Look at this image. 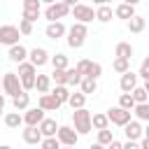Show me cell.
I'll use <instances>...</instances> for the list:
<instances>
[{"instance_id":"cell-36","label":"cell","mask_w":149,"mask_h":149,"mask_svg":"<svg viewBox=\"0 0 149 149\" xmlns=\"http://www.w3.org/2000/svg\"><path fill=\"white\" fill-rule=\"evenodd\" d=\"M130 93H133V98H135V102H147V100H149V93H147V88H144V84H142V86H135V88H133Z\"/></svg>"},{"instance_id":"cell-27","label":"cell","mask_w":149,"mask_h":149,"mask_svg":"<svg viewBox=\"0 0 149 149\" xmlns=\"http://www.w3.org/2000/svg\"><path fill=\"white\" fill-rule=\"evenodd\" d=\"M114 56H119V58H133V47H130V42H119V44L114 47Z\"/></svg>"},{"instance_id":"cell-10","label":"cell","mask_w":149,"mask_h":149,"mask_svg":"<svg viewBox=\"0 0 149 149\" xmlns=\"http://www.w3.org/2000/svg\"><path fill=\"white\" fill-rule=\"evenodd\" d=\"M40 14H42V0H23V19L35 23Z\"/></svg>"},{"instance_id":"cell-50","label":"cell","mask_w":149,"mask_h":149,"mask_svg":"<svg viewBox=\"0 0 149 149\" xmlns=\"http://www.w3.org/2000/svg\"><path fill=\"white\" fill-rule=\"evenodd\" d=\"M121 2H128V5H137L140 0H121Z\"/></svg>"},{"instance_id":"cell-46","label":"cell","mask_w":149,"mask_h":149,"mask_svg":"<svg viewBox=\"0 0 149 149\" xmlns=\"http://www.w3.org/2000/svg\"><path fill=\"white\" fill-rule=\"evenodd\" d=\"M88 149H107V147H105V144H100V142H95V144H91Z\"/></svg>"},{"instance_id":"cell-28","label":"cell","mask_w":149,"mask_h":149,"mask_svg":"<svg viewBox=\"0 0 149 149\" xmlns=\"http://www.w3.org/2000/svg\"><path fill=\"white\" fill-rule=\"evenodd\" d=\"M109 116H107V112L102 114V112H98V114H93V128L95 130H105V128H109Z\"/></svg>"},{"instance_id":"cell-1","label":"cell","mask_w":149,"mask_h":149,"mask_svg":"<svg viewBox=\"0 0 149 149\" xmlns=\"http://www.w3.org/2000/svg\"><path fill=\"white\" fill-rule=\"evenodd\" d=\"M72 126L79 135H88L93 130V114L81 107V109H72Z\"/></svg>"},{"instance_id":"cell-20","label":"cell","mask_w":149,"mask_h":149,"mask_svg":"<svg viewBox=\"0 0 149 149\" xmlns=\"http://www.w3.org/2000/svg\"><path fill=\"white\" fill-rule=\"evenodd\" d=\"M58 128H61V126L56 123V119H49V116L40 123V130H42L44 137H56V135H58Z\"/></svg>"},{"instance_id":"cell-53","label":"cell","mask_w":149,"mask_h":149,"mask_svg":"<svg viewBox=\"0 0 149 149\" xmlns=\"http://www.w3.org/2000/svg\"><path fill=\"white\" fill-rule=\"evenodd\" d=\"M42 2H47V5H51V2H56V0H42Z\"/></svg>"},{"instance_id":"cell-12","label":"cell","mask_w":149,"mask_h":149,"mask_svg":"<svg viewBox=\"0 0 149 149\" xmlns=\"http://www.w3.org/2000/svg\"><path fill=\"white\" fill-rule=\"evenodd\" d=\"M137 79H140V74H137V72H133V70H128V72H123V74H121V79H119V88H121L123 93H130L135 86H140V84H137Z\"/></svg>"},{"instance_id":"cell-43","label":"cell","mask_w":149,"mask_h":149,"mask_svg":"<svg viewBox=\"0 0 149 149\" xmlns=\"http://www.w3.org/2000/svg\"><path fill=\"white\" fill-rule=\"evenodd\" d=\"M100 74H102V65L93 61V65H91V72H88V77H93V79H98Z\"/></svg>"},{"instance_id":"cell-40","label":"cell","mask_w":149,"mask_h":149,"mask_svg":"<svg viewBox=\"0 0 149 149\" xmlns=\"http://www.w3.org/2000/svg\"><path fill=\"white\" fill-rule=\"evenodd\" d=\"M112 140H114V135H112V130H109V128H105V130H98V142H100V144H105V147H107Z\"/></svg>"},{"instance_id":"cell-47","label":"cell","mask_w":149,"mask_h":149,"mask_svg":"<svg viewBox=\"0 0 149 149\" xmlns=\"http://www.w3.org/2000/svg\"><path fill=\"white\" fill-rule=\"evenodd\" d=\"M63 2H68L70 7H74V5H79V0H63Z\"/></svg>"},{"instance_id":"cell-3","label":"cell","mask_w":149,"mask_h":149,"mask_svg":"<svg viewBox=\"0 0 149 149\" xmlns=\"http://www.w3.org/2000/svg\"><path fill=\"white\" fill-rule=\"evenodd\" d=\"M19 77H21L23 88L26 91H33L35 88V81H37V65H33L30 61L19 63Z\"/></svg>"},{"instance_id":"cell-5","label":"cell","mask_w":149,"mask_h":149,"mask_svg":"<svg viewBox=\"0 0 149 149\" xmlns=\"http://www.w3.org/2000/svg\"><path fill=\"white\" fill-rule=\"evenodd\" d=\"M2 91H5L7 98H14V95H19L21 91H26L23 84H21L19 72H5V74H2Z\"/></svg>"},{"instance_id":"cell-38","label":"cell","mask_w":149,"mask_h":149,"mask_svg":"<svg viewBox=\"0 0 149 149\" xmlns=\"http://www.w3.org/2000/svg\"><path fill=\"white\" fill-rule=\"evenodd\" d=\"M91 65H93V61H88V58H81V61H79L74 68H77V70H79L84 77H88V72H91Z\"/></svg>"},{"instance_id":"cell-14","label":"cell","mask_w":149,"mask_h":149,"mask_svg":"<svg viewBox=\"0 0 149 149\" xmlns=\"http://www.w3.org/2000/svg\"><path fill=\"white\" fill-rule=\"evenodd\" d=\"M44 35H47L49 40H61L63 35H68V28H65L63 21H51V23H47Z\"/></svg>"},{"instance_id":"cell-25","label":"cell","mask_w":149,"mask_h":149,"mask_svg":"<svg viewBox=\"0 0 149 149\" xmlns=\"http://www.w3.org/2000/svg\"><path fill=\"white\" fill-rule=\"evenodd\" d=\"M126 26H128V30H130V33H142V30L147 28V19H144V16H137V14H135V16L130 19V21H126Z\"/></svg>"},{"instance_id":"cell-13","label":"cell","mask_w":149,"mask_h":149,"mask_svg":"<svg viewBox=\"0 0 149 149\" xmlns=\"http://www.w3.org/2000/svg\"><path fill=\"white\" fill-rule=\"evenodd\" d=\"M21 137H23V142H26V144H40V142L44 140V135H42L40 126H26V128L21 130Z\"/></svg>"},{"instance_id":"cell-9","label":"cell","mask_w":149,"mask_h":149,"mask_svg":"<svg viewBox=\"0 0 149 149\" xmlns=\"http://www.w3.org/2000/svg\"><path fill=\"white\" fill-rule=\"evenodd\" d=\"M72 16H74L77 21H81V23H91V21L95 19V9H93L91 5L79 2V5H74V7H72Z\"/></svg>"},{"instance_id":"cell-15","label":"cell","mask_w":149,"mask_h":149,"mask_svg":"<svg viewBox=\"0 0 149 149\" xmlns=\"http://www.w3.org/2000/svg\"><path fill=\"white\" fill-rule=\"evenodd\" d=\"M28 61H30L33 65L42 68V65L51 63V56H49V51H47V49H42V47H35V49H30V56H28Z\"/></svg>"},{"instance_id":"cell-21","label":"cell","mask_w":149,"mask_h":149,"mask_svg":"<svg viewBox=\"0 0 149 149\" xmlns=\"http://www.w3.org/2000/svg\"><path fill=\"white\" fill-rule=\"evenodd\" d=\"M28 105H30V93H28V91H21L19 95H14V98H12V107H14V109H19V112H26V109H28Z\"/></svg>"},{"instance_id":"cell-37","label":"cell","mask_w":149,"mask_h":149,"mask_svg":"<svg viewBox=\"0 0 149 149\" xmlns=\"http://www.w3.org/2000/svg\"><path fill=\"white\" fill-rule=\"evenodd\" d=\"M40 149H63V144H61L58 137H44L40 142Z\"/></svg>"},{"instance_id":"cell-34","label":"cell","mask_w":149,"mask_h":149,"mask_svg":"<svg viewBox=\"0 0 149 149\" xmlns=\"http://www.w3.org/2000/svg\"><path fill=\"white\" fill-rule=\"evenodd\" d=\"M79 88L88 95V93H95V88H98V79H93V77H84L81 79V84H79Z\"/></svg>"},{"instance_id":"cell-51","label":"cell","mask_w":149,"mask_h":149,"mask_svg":"<svg viewBox=\"0 0 149 149\" xmlns=\"http://www.w3.org/2000/svg\"><path fill=\"white\" fill-rule=\"evenodd\" d=\"M144 88H147V93H149V79H144Z\"/></svg>"},{"instance_id":"cell-6","label":"cell","mask_w":149,"mask_h":149,"mask_svg":"<svg viewBox=\"0 0 149 149\" xmlns=\"http://www.w3.org/2000/svg\"><path fill=\"white\" fill-rule=\"evenodd\" d=\"M19 35H21L19 26H12V23H2V26H0V42H2L5 47L19 44Z\"/></svg>"},{"instance_id":"cell-4","label":"cell","mask_w":149,"mask_h":149,"mask_svg":"<svg viewBox=\"0 0 149 149\" xmlns=\"http://www.w3.org/2000/svg\"><path fill=\"white\" fill-rule=\"evenodd\" d=\"M68 14H72V7L68 5V2H63V0H56V2H51V5H47V9H44V19L51 23V21H61V19H65Z\"/></svg>"},{"instance_id":"cell-29","label":"cell","mask_w":149,"mask_h":149,"mask_svg":"<svg viewBox=\"0 0 149 149\" xmlns=\"http://www.w3.org/2000/svg\"><path fill=\"white\" fill-rule=\"evenodd\" d=\"M51 93H54L61 102H70V95H72V93H70V88H68V84H56V88H54Z\"/></svg>"},{"instance_id":"cell-39","label":"cell","mask_w":149,"mask_h":149,"mask_svg":"<svg viewBox=\"0 0 149 149\" xmlns=\"http://www.w3.org/2000/svg\"><path fill=\"white\" fill-rule=\"evenodd\" d=\"M51 79H54V84H68V70H54Z\"/></svg>"},{"instance_id":"cell-22","label":"cell","mask_w":149,"mask_h":149,"mask_svg":"<svg viewBox=\"0 0 149 149\" xmlns=\"http://www.w3.org/2000/svg\"><path fill=\"white\" fill-rule=\"evenodd\" d=\"M51 84H54V79H51V74H37V81H35V91L42 95V93H49L51 91Z\"/></svg>"},{"instance_id":"cell-16","label":"cell","mask_w":149,"mask_h":149,"mask_svg":"<svg viewBox=\"0 0 149 149\" xmlns=\"http://www.w3.org/2000/svg\"><path fill=\"white\" fill-rule=\"evenodd\" d=\"M37 105H40L42 109H47V112H56V109H61V105H63V102H61V100L49 91V93H42V95H40Z\"/></svg>"},{"instance_id":"cell-41","label":"cell","mask_w":149,"mask_h":149,"mask_svg":"<svg viewBox=\"0 0 149 149\" xmlns=\"http://www.w3.org/2000/svg\"><path fill=\"white\" fill-rule=\"evenodd\" d=\"M19 30H21V35H33V21L21 19L19 21Z\"/></svg>"},{"instance_id":"cell-2","label":"cell","mask_w":149,"mask_h":149,"mask_svg":"<svg viewBox=\"0 0 149 149\" xmlns=\"http://www.w3.org/2000/svg\"><path fill=\"white\" fill-rule=\"evenodd\" d=\"M86 35H88L86 23L74 21V23L68 28V47H72V49H81L84 42H86Z\"/></svg>"},{"instance_id":"cell-17","label":"cell","mask_w":149,"mask_h":149,"mask_svg":"<svg viewBox=\"0 0 149 149\" xmlns=\"http://www.w3.org/2000/svg\"><path fill=\"white\" fill-rule=\"evenodd\" d=\"M123 135H126V140H142L144 137V128L140 126V119L137 121H128L123 126Z\"/></svg>"},{"instance_id":"cell-7","label":"cell","mask_w":149,"mask_h":149,"mask_svg":"<svg viewBox=\"0 0 149 149\" xmlns=\"http://www.w3.org/2000/svg\"><path fill=\"white\" fill-rule=\"evenodd\" d=\"M107 116H109V121H112L114 126H121V128H123L128 121H133V119H130V109H123L121 105L109 107V109H107Z\"/></svg>"},{"instance_id":"cell-19","label":"cell","mask_w":149,"mask_h":149,"mask_svg":"<svg viewBox=\"0 0 149 149\" xmlns=\"http://www.w3.org/2000/svg\"><path fill=\"white\" fill-rule=\"evenodd\" d=\"M114 14H116V19H123V21H130V19L135 16V5H128V2H121V5H116V7H114Z\"/></svg>"},{"instance_id":"cell-44","label":"cell","mask_w":149,"mask_h":149,"mask_svg":"<svg viewBox=\"0 0 149 149\" xmlns=\"http://www.w3.org/2000/svg\"><path fill=\"white\" fill-rule=\"evenodd\" d=\"M123 149H142V147H140L137 140H126V142H123Z\"/></svg>"},{"instance_id":"cell-54","label":"cell","mask_w":149,"mask_h":149,"mask_svg":"<svg viewBox=\"0 0 149 149\" xmlns=\"http://www.w3.org/2000/svg\"><path fill=\"white\" fill-rule=\"evenodd\" d=\"M63 149H74V147H63Z\"/></svg>"},{"instance_id":"cell-48","label":"cell","mask_w":149,"mask_h":149,"mask_svg":"<svg viewBox=\"0 0 149 149\" xmlns=\"http://www.w3.org/2000/svg\"><path fill=\"white\" fill-rule=\"evenodd\" d=\"M93 5H98V7H100V5H107V0H93Z\"/></svg>"},{"instance_id":"cell-35","label":"cell","mask_w":149,"mask_h":149,"mask_svg":"<svg viewBox=\"0 0 149 149\" xmlns=\"http://www.w3.org/2000/svg\"><path fill=\"white\" fill-rule=\"evenodd\" d=\"M119 105H121L123 109H130V112H133L137 102H135V98H133V93H121V95H119Z\"/></svg>"},{"instance_id":"cell-45","label":"cell","mask_w":149,"mask_h":149,"mask_svg":"<svg viewBox=\"0 0 149 149\" xmlns=\"http://www.w3.org/2000/svg\"><path fill=\"white\" fill-rule=\"evenodd\" d=\"M107 149H123V142H119V140H112V142L107 144Z\"/></svg>"},{"instance_id":"cell-32","label":"cell","mask_w":149,"mask_h":149,"mask_svg":"<svg viewBox=\"0 0 149 149\" xmlns=\"http://www.w3.org/2000/svg\"><path fill=\"white\" fill-rule=\"evenodd\" d=\"M51 65H54V70H68V68H70L65 54H54V56H51Z\"/></svg>"},{"instance_id":"cell-23","label":"cell","mask_w":149,"mask_h":149,"mask_svg":"<svg viewBox=\"0 0 149 149\" xmlns=\"http://www.w3.org/2000/svg\"><path fill=\"white\" fill-rule=\"evenodd\" d=\"M2 121H5V126H7V128H19V126H23V123H26V121H23V114H19V109L7 112Z\"/></svg>"},{"instance_id":"cell-31","label":"cell","mask_w":149,"mask_h":149,"mask_svg":"<svg viewBox=\"0 0 149 149\" xmlns=\"http://www.w3.org/2000/svg\"><path fill=\"white\" fill-rule=\"evenodd\" d=\"M133 114H135L140 121H149V100H147V102H137L135 109H133Z\"/></svg>"},{"instance_id":"cell-11","label":"cell","mask_w":149,"mask_h":149,"mask_svg":"<svg viewBox=\"0 0 149 149\" xmlns=\"http://www.w3.org/2000/svg\"><path fill=\"white\" fill-rule=\"evenodd\" d=\"M44 112L47 109H42L40 105L37 107H28L26 109V114H23V121H26V126H40L47 116H44Z\"/></svg>"},{"instance_id":"cell-33","label":"cell","mask_w":149,"mask_h":149,"mask_svg":"<svg viewBox=\"0 0 149 149\" xmlns=\"http://www.w3.org/2000/svg\"><path fill=\"white\" fill-rule=\"evenodd\" d=\"M81 79H84V74L77 68H68V86H79Z\"/></svg>"},{"instance_id":"cell-55","label":"cell","mask_w":149,"mask_h":149,"mask_svg":"<svg viewBox=\"0 0 149 149\" xmlns=\"http://www.w3.org/2000/svg\"><path fill=\"white\" fill-rule=\"evenodd\" d=\"M109 2H112V0H107V5H109Z\"/></svg>"},{"instance_id":"cell-30","label":"cell","mask_w":149,"mask_h":149,"mask_svg":"<svg viewBox=\"0 0 149 149\" xmlns=\"http://www.w3.org/2000/svg\"><path fill=\"white\" fill-rule=\"evenodd\" d=\"M112 68H114V72H119V74H123V72H128L130 70V58H114L112 61Z\"/></svg>"},{"instance_id":"cell-49","label":"cell","mask_w":149,"mask_h":149,"mask_svg":"<svg viewBox=\"0 0 149 149\" xmlns=\"http://www.w3.org/2000/svg\"><path fill=\"white\" fill-rule=\"evenodd\" d=\"M144 137H149V121H147V126H144Z\"/></svg>"},{"instance_id":"cell-24","label":"cell","mask_w":149,"mask_h":149,"mask_svg":"<svg viewBox=\"0 0 149 149\" xmlns=\"http://www.w3.org/2000/svg\"><path fill=\"white\" fill-rule=\"evenodd\" d=\"M112 16H116V14H114V9H112L109 5H100V7L95 9V21H100V23L112 21Z\"/></svg>"},{"instance_id":"cell-26","label":"cell","mask_w":149,"mask_h":149,"mask_svg":"<svg viewBox=\"0 0 149 149\" xmlns=\"http://www.w3.org/2000/svg\"><path fill=\"white\" fill-rule=\"evenodd\" d=\"M68 105H70L72 109H81V107L86 105V93H84L81 88H79V91H74V93L70 95V102H68Z\"/></svg>"},{"instance_id":"cell-18","label":"cell","mask_w":149,"mask_h":149,"mask_svg":"<svg viewBox=\"0 0 149 149\" xmlns=\"http://www.w3.org/2000/svg\"><path fill=\"white\" fill-rule=\"evenodd\" d=\"M7 56H9V61L12 63H23V61H28V56H30V51L23 47V44H14V47H9V51H7Z\"/></svg>"},{"instance_id":"cell-42","label":"cell","mask_w":149,"mask_h":149,"mask_svg":"<svg viewBox=\"0 0 149 149\" xmlns=\"http://www.w3.org/2000/svg\"><path fill=\"white\" fill-rule=\"evenodd\" d=\"M137 74H140V79H149V56L140 63V72Z\"/></svg>"},{"instance_id":"cell-52","label":"cell","mask_w":149,"mask_h":149,"mask_svg":"<svg viewBox=\"0 0 149 149\" xmlns=\"http://www.w3.org/2000/svg\"><path fill=\"white\" fill-rule=\"evenodd\" d=\"M0 149H12V147H9V144H2V147H0Z\"/></svg>"},{"instance_id":"cell-8","label":"cell","mask_w":149,"mask_h":149,"mask_svg":"<svg viewBox=\"0 0 149 149\" xmlns=\"http://www.w3.org/2000/svg\"><path fill=\"white\" fill-rule=\"evenodd\" d=\"M56 137L61 140V144H63V147H77L79 133L74 130V126H61V128H58V135H56Z\"/></svg>"}]
</instances>
